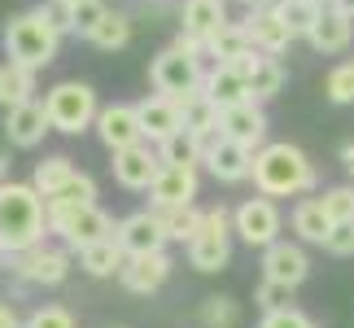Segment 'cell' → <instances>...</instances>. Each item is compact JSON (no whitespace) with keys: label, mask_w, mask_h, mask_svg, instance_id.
Instances as JSON below:
<instances>
[{"label":"cell","mask_w":354,"mask_h":328,"mask_svg":"<svg viewBox=\"0 0 354 328\" xmlns=\"http://www.w3.org/2000/svg\"><path fill=\"white\" fill-rule=\"evenodd\" d=\"M319 201H324V210L333 215V224H354V184H337Z\"/></svg>","instance_id":"74e56055"},{"label":"cell","mask_w":354,"mask_h":328,"mask_svg":"<svg viewBox=\"0 0 354 328\" xmlns=\"http://www.w3.org/2000/svg\"><path fill=\"white\" fill-rule=\"evenodd\" d=\"M71 9H75V35H84V39H88L92 26L110 13V9H105V0H84V5H71Z\"/></svg>","instance_id":"60d3db41"},{"label":"cell","mask_w":354,"mask_h":328,"mask_svg":"<svg viewBox=\"0 0 354 328\" xmlns=\"http://www.w3.org/2000/svg\"><path fill=\"white\" fill-rule=\"evenodd\" d=\"M324 250H328V254H337V258H354V224H337Z\"/></svg>","instance_id":"ee69618b"},{"label":"cell","mask_w":354,"mask_h":328,"mask_svg":"<svg viewBox=\"0 0 354 328\" xmlns=\"http://www.w3.org/2000/svg\"><path fill=\"white\" fill-rule=\"evenodd\" d=\"M5 267H9V254H5V250H0V271H5Z\"/></svg>","instance_id":"f907efd6"},{"label":"cell","mask_w":354,"mask_h":328,"mask_svg":"<svg viewBox=\"0 0 354 328\" xmlns=\"http://www.w3.org/2000/svg\"><path fill=\"white\" fill-rule=\"evenodd\" d=\"M306 39H310V48H315V53H346L350 39H354V18H346V13L333 9V5H324Z\"/></svg>","instance_id":"44dd1931"},{"label":"cell","mask_w":354,"mask_h":328,"mask_svg":"<svg viewBox=\"0 0 354 328\" xmlns=\"http://www.w3.org/2000/svg\"><path fill=\"white\" fill-rule=\"evenodd\" d=\"M232 210L227 206H214L206 210V224L193 241H188V263L197 271H223L232 263Z\"/></svg>","instance_id":"8992f818"},{"label":"cell","mask_w":354,"mask_h":328,"mask_svg":"<svg viewBox=\"0 0 354 328\" xmlns=\"http://www.w3.org/2000/svg\"><path fill=\"white\" fill-rule=\"evenodd\" d=\"M9 167H13V158H9V145H0V184L9 180Z\"/></svg>","instance_id":"7dc6e473"},{"label":"cell","mask_w":354,"mask_h":328,"mask_svg":"<svg viewBox=\"0 0 354 328\" xmlns=\"http://www.w3.org/2000/svg\"><path fill=\"white\" fill-rule=\"evenodd\" d=\"M44 9V18L57 26V35H75V9L66 5V0H48V5H39Z\"/></svg>","instance_id":"7bdbcfd3"},{"label":"cell","mask_w":354,"mask_h":328,"mask_svg":"<svg viewBox=\"0 0 354 328\" xmlns=\"http://www.w3.org/2000/svg\"><path fill=\"white\" fill-rule=\"evenodd\" d=\"M201 324H206V328H236V324H241L236 298H227V293L206 298V302H201Z\"/></svg>","instance_id":"836d02e7"},{"label":"cell","mask_w":354,"mask_h":328,"mask_svg":"<svg viewBox=\"0 0 354 328\" xmlns=\"http://www.w3.org/2000/svg\"><path fill=\"white\" fill-rule=\"evenodd\" d=\"M0 328H22V320H18V311H13L9 302H0Z\"/></svg>","instance_id":"bcb514c9"},{"label":"cell","mask_w":354,"mask_h":328,"mask_svg":"<svg viewBox=\"0 0 354 328\" xmlns=\"http://www.w3.org/2000/svg\"><path fill=\"white\" fill-rule=\"evenodd\" d=\"M57 44H62V35H57V26L44 18L39 5L26 9V13H13L9 26H5V53L13 62L31 66V71H44V66L57 57Z\"/></svg>","instance_id":"3957f363"},{"label":"cell","mask_w":354,"mask_h":328,"mask_svg":"<svg viewBox=\"0 0 354 328\" xmlns=\"http://www.w3.org/2000/svg\"><path fill=\"white\" fill-rule=\"evenodd\" d=\"M22 101H35V71L9 57L5 66H0V105L13 109Z\"/></svg>","instance_id":"484cf974"},{"label":"cell","mask_w":354,"mask_h":328,"mask_svg":"<svg viewBox=\"0 0 354 328\" xmlns=\"http://www.w3.org/2000/svg\"><path fill=\"white\" fill-rule=\"evenodd\" d=\"M342 162H346V167H350V171H354V140H350V145H346V149H342Z\"/></svg>","instance_id":"681fc988"},{"label":"cell","mask_w":354,"mask_h":328,"mask_svg":"<svg viewBox=\"0 0 354 328\" xmlns=\"http://www.w3.org/2000/svg\"><path fill=\"white\" fill-rule=\"evenodd\" d=\"M75 171H79V167H75V162L66 158V154H48V158H39V162H35V171H31V184H35L44 197H57L62 188L75 180Z\"/></svg>","instance_id":"4316f807"},{"label":"cell","mask_w":354,"mask_h":328,"mask_svg":"<svg viewBox=\"0 0 354 328\" xmlns=\"http://www.w3.org/2000/svg\"><path fill=\"white\" fill-rule=\"evenodd\" d=\"M232 228H236V237L250 245V250H267V245H276L280 241V210H276V201L271 197H250V201H241V206L232 210Z\"/></svg>","instance_id":"9c48e42d"},{"label":"cell","mask_w":354,"mask_h":328,"mask_svg":"<svg viewBox=\"0 0 354 328\" xmlns=\"http://www.w3.org/2000/svg\"><path fill=\"white\" fill-rule=\"evenodd\" d=\"M201 88L210 92L214 101H219V109H227V105H241V101H250V88H245V79L232 71L227 62H219L214 71L201 79Z\"/></svg>","instance_id":"83f0119b"},{"label":"cell","mask_w":354,"mask_h":328,"mask_svg":"<svg viewBox=\"0 0 354 328\" xmlns=\"http://www.w3.org/2000/svg\"><path fill=\"white\" fill-rule=\"evenodd\" d=\"M258 328H315V324H310L302 311H293V307H276V311H263Z\"/></svg>","instance_id":"ab89813d"},{"label":"cell","mask_w":354,"mask_h":328,"mask_svg":"<svg viewBox=\"0 0 354 328\" xmlns=\"http://www.w3.org/2000/svg\"><path fill=\"white\" fill-rule=\"evenodd\" d=\"M114 237L127 254H149V250H162V245H167V228H162L158 210H136L127 219H118Z\"/></svg>","instance_id":"ac0fdd59"},{"label":"cell","mask_w":354,"mask_h":328,"mask_svg":"<svg viewBox=\"0 0 354 328\" xmlns=\"http://www.w3.org/2000/svg\"><path fill=\"white\" fill-rule=\"evenodd\" d=\"M263 276L276 280V284H289V289H297L306 276H310V258L297 241H276L263 250Z\"/></svg>","instance_id":"2e32d148"},{"label":"cell","mask_w":354,"mask_h":328,"mask_svg":"<svg viewBox=\"0 0 354 328\" xmlns=\"http://www.w3.org/2000/svg\"><path fill=\"white\" fill-rule=\"evenodd\" d=\"M206 171L214 175L219 184H241L254 175V149H245L236 140H227V136H219L210 149H206Z\"/></svg>","instance_id":"d6986e66"},{"label":"cell","mask_w":354,"mask_h":328,"mask_svg":"<svg viewBox=\"0 0 354 328\" xmlns=\"http://www.w3.org/2000/svg\"><path fill=\"white\" fill-rule=\"evenodd\" d=\"M280 13H284V22L293 26V35L306 39L315 18H319V5H310V0H280Z\"/></svg>","instance_id":"e575fe53"},{"label":"cell","mask_w":354,"mask_h":328,"mask_svg":"<svg viewBox=\"0 0 354 328\" xmlns=\"http://www.w3.org/2000/svg\"><path fill=\"white\" fill-rule=\"evenodd\" d=\"M9 271L22 284H62L66 271H71V254L57 250V245H48V241H39L31 250L9 254Z\"/></svg>","instance_id":"ba28073f"},{"label":"cell","mask_w":354,"mask_h":328,"mask_svg":"<svg viewBox=\"0 0 354 328\" xmlns=\"http://www.w3.org/2000/svg\"><path fill=\"white\" fill-rule=\"evenodd\" d=\"M114 219L105 215L97 201L92 206H62V201H48V232H57L66 250H88V245H97L105 237H114Z\"/></svg>","instance_id":"277c9868"},{"label":"cell","mask_w":354,"mask_h":328,"mask_svg":"<svg viewBox=\"0 0 354 328\" xmlns=\"http://www.w3.org/2000/svg\"><path fill=\"white\" fill-rule=\"evenodd\" d=\"M245 48H254L250 26H245V22H232V18H227L219 31L210 35V57H219V62H232L236 53H245Z\"/></svg>","instance_id":"1f68e13d"},{"label":"cell","mask_w":354,"mask_h":328,"mask_svg":"<svg viewBox=\"0 0 354 328\" xmlns=\"http://www.w3.org/2000/svg\"><path fill=\"white\" fill-rule=\"evenodd\" d=\"M110 171H114V180L127 188V193H149L153 180H158V171H162V154H158V145L149 149V140H140L131 149H118Z\"/></svg>","instance_id":"30bf717a"},{"label":"cell","mask_w":354,"mask_h":328,"mask_svg":"<svg viewBox=\"0 0 354 328\" xmlns=\"http://www.w3.org/2000/svg\"><path fill=\"white\" fill-rule=\"evenodd\" d=\"M197 167H180V162H162L153 188H149V201L153 210H167V206H193L197 197Z\"/></svg>","instance_id":"4fadbf2b"},{"label":"cell","mask_w":354,"mask_h":328,"mask_svg":"<svg viewBox=\"0 0 354 328\" xmlns=\"http://www.w3.org/2000/svg\"><path fill=\"white\" fill-rule=\"evenodd\" d=\"M158 215H162V228H167V241H184V245L206 224V210H197V206H167Z\"/></svg>","instance_id":"4dcf8cb0"},{"label":"cell","mask_w":354,"mask_h":328,"mask_svg":"<svg viewBox=\"0 0 354 328\" xmlns=\"http://www.w3.org/2000/svg\"><path fill=\"white\" fill-rule=\"evenodd\" d=\"M171 276V254L167 250H149V254H131L127 267L118 271L127 293H158Z\"/></svg>","instance_id":"e0dca14e"},{"label":"cell","mask_w":354,"mask_h":328,"mask_svg":"<svg viewBox=\"0 0 354 328\" xmlns=\"http://www.w3.org/2000/svg\"><path fill=\"white\" fill-rule=\"evenodd\" d=\"M175 101H180V109H184V127H188V131H197V136H219L223 109H219V101H214L206 88L188 92V97H175Z\"/></svg>","instance_id":"603a6c76"},{"label":"cell","mask_w":354,"mask_h":328,"mask_svg":"<svg viewBox=\"0 0 354 328\" xmlns=\"http://www.w3.org/2000/svg\"><path fill=\"white\" fill-rule=\"evenodd\" d=\"M310 5H319V9H324V5H333V0H310Z\"/></svg>","instance_id":"816d5d0a"},{"label":"cell","mask_w":354,"mask_h":328,"mask_svg":"<svg viewBox=\"0 0 354 328\" xmlns=\"http://www.w3.org/2000/svg\"><path fill=\"white\" fill-rule=\"evenodd\" d=\"M48 131H53V118H48L44 101H22V105L5 109V136L13 149H35Z\"/></svg>","instance_id":"9a60e30c"},{"label":"cell","mask_w":354,"mask_h":328,"mask_svg":"<svg viewBox=\"0 0 354 328\" xmlns=\"http://www.w3.org/2000/svg\"><path fill=\"white\" fill-rule=\"evenodd\" d=\"M97 140L110 149V154H118V149H131V145H140L145 140V127H140V109L136 105H101V114H97Z\"/></svg>","instance_id":"7c38bea8"},{"label":"cell","mask_w":354,"mask_h":328,"mask_svg":"<svg viewBox=\"0 0 354 328\" xmlns=\"http://www.w3.org/2000/svg\"><path fill=\"white\" fill-rule=\"evenodd\" d=\"M245 88H250V101H271V97H280V88H284V66L280 57H263V66L245 79Z\"/></svg>","instance_id":"d6a6232c"},{"label":"cell","mask_w":354,"mask_h":328,"mask_svg":"<svg viewBox=\"0 0 354 328\" xmlns=\"http://www.w3.org/2000/svg\"><path fill=\"white\" fill-rule=\"evenodd\" d=\"M140 127H145V140L149 145H162V140H171L175 131H184V109H180V101L175 97H145L140 105Z\"/></svg>","instance_id":"ffe728a7"},{"label":"cell","mask_w":354,"mask_h":328,"mask_svg":"<svg viewBox=\"0 0 354 328\" xmlns=\"http://www.w3.org/2000/svg\"><path fill=\"white\" fill-rule=\"evenodd\" d=\"M48 237V197L35 184H0V250L18 254Z\"/></svg>","instance_id":"6da1fadb"},{"label":"cell","mask_w":354,"mask_h":328,"mask_svg":"<svg viewBox=\"0 0 354 328\" xmlns=\"http://www.w3.org/2000/svg\"><path fill=\"white\" fill-rule=\"evenodd\" d=\"M158 154H162V162H180V167H197L201 158H206V140H201L197 131H175L171 140H162L158 145Z\"/></svg>","instance_id":"f546056e"},{"label":"cell","mask_w":354,"mask_h":328,"mask_svg":"<svg viewBox=\"0 0 354 328\" xmlns=\"http://www.w3.org/2000/svg\"><path fill=\"white\" fill-rule=\"evenodd\" d=\"M227 22V5L223 0H184V18H180V31L188 35H201L210 39L219 26Z\"/></svg>","instance_id":"d4e9b609"},{"label":"cell","mask_w":354,"mask_h":328,"mask_svg":"<svg viewBox=\"0 0 354 328\" xmlns=\"http://www.w3.org/2000/svg\"><path fill=\"white\" fill-rule=\"evenodd\" d=\"M289 293H293L289 284H276V280H267V276H263V284L254 289V302L263 307V311H276V307L289 302Z\"/></svg>","instance_id":"b9f144b4"},{"label":"cell","mask_w":354,"mask_h":328,"mask_svg":"<svg viewBox=\"0 0 354 328\" xmlns=\"http://www.w3.org/2000/svg\"><path fill=\"white\" fill-rule=\"evenodd\" d=\"M149 79H153V88L162 92V97H188V92L201 88V57H193V53H184L180 44L162 48L153 66H149Z\"/></svg>","instance_id":"52a82bcc"},{"label":"cell","mask_w":354,"mask_h":328,"mask_svg":"<svg viewBox=\"0 0 354 328\" xmlns=\"http://www.w3.org/2000/svg\"><path fill=\"white\" fill-rule=\"evenodd\" d=\"M250 180H254V188L263 197H297V193H315L319 175H315L310 158L297 145L276 140V145H263L254 154V175Z\"/></svg>","instance_id":"7a4b0ae2"},{"label":"cell","mask_w":354,"mask_h":328,"mask_svg":"<svg viewBox=\"0 0 354 328\" xmlns=\"http://www.w3.org/2000/svg\"><path fill=\"white\" fill-rule=\"evenodd\" d=\"M333 9H342L346 18H354V0H333Z\"/></svg>","instance_id":"c3c4849f"},{"label":"cell","mask_w":354,"mask_h":328,"mask_svg":"<svg viewBox=\"0 0 354 328\" xmlns=\"http://www.w3.org/2000/svg\"><path fill=\"white\" fill-rule=\"evenodd\" d=\"M236 5H258V0H236Z\"/></svg>","instance_id":"f5cc1de1"},{"label":"cell","mask_w":354,"mask_h":328,"mask_svg":"<svg viewBox=\"0 0 354 328\" xmlns=\"http://www.w3.org/2000/svg\"><path fill=\"white\" fill-rule=\"evenodd\" d=\"M219 131L227 140H236L245 149H263L267 145V114H263V101H241V105H227L223 118H219Z\"/></svg>","instance_id":"5bb4252c"},{"label":"cell","mask_w":354,"mask_h":328,"mask_svg":"<svg viewBox=\"0 0 354 328\" xmlns=\"http://www.w3.org/2000/svg\"><path fill=\"white\" fill-rule=\"evenodd\" d=\"M66 5H84V0H66Z\"/></svg>","instance_id":"db71d44e"},{"label":"cell","mask_w":354,"mask_h":328,"mask_svg":"<svg viewBox=\"0 0 354 328\" xmlns=\"http://www.w3.org/2000/svg\"><path fill=\"white\" fill-rule=\"evenodd\" d=\"M333 105H354V62H342L328 71V84H324Z\"/></svg>","instance_id":"d590c367"},{"label":"cell","mask_w":354,"mask_h":328,"mask_svg":"<svg viewBox=\"0 0 354 328\" xmlns=\"http://www.w3.org/2000/svg\"><path fill=\"white\" fill-rule=\"evenodd\" d=\"M127 250L118 245V237H105V241H97V245H88V250H79V267L88 271V276H97V280H105V276H118L122 267H127Z\"/></svg>","instance_id":"cb8c5ba5"},{"label":"cell","mask_w":354,"mask_h":328,"mask_svg":"<svg viewBox=\"0 0 354 328\" xmlns=\"http://www.w3.org/2000/svg\"><path fill=\"white\" fill-rule=\"evenodd\" d=\"M245 26H250L254 48L271 53V57H280V53L297 39V35H293V26L284 22V13H280V0H267V5H250V18H245Z\"/></svg>","instance_id":"8fae6325"},{"label":"cell","mask_w":354,"mask_h":328,"mask_svg":"<svg viewBox=\"0 0 354 328\" xmlns=\"http://www.w3.org/2000/svg\"><path fill=\"white\" fill-rule=\"evenodd\" d=\"M48 201H62V206H92V201H97V180H92L88 171H75V180Z\"/></svg>","instance_id":"8d00e7d4"},{"label":"cell","mask_w":354,"mask_h":328,"mask_svg":"<svg viewBox=\"0 0 354 328\" xmlns=\"http://www.w3.org/2000/svg\"><path fill=\"white\" fill-rule=\"evenodd\" d=\"M44 105H48L53 131H62V136H79V131L97 127V114H101L97 92H92L88 84H75V79H66V84L48 88V92H44Z\"/></svg>","instance_id":"5b68a950"},{"label":"cell","mask_w":354,"mask_h":328,"mask_svg":"<svg viewBox=\"0 0 354 328\" xmlns=\"http://www.w3.org/2000/svg\"><path fill=\"white\" fill-rule=\"evenodd\" d=\"M127 39H131V18H127V13H118V9H110V13H105V18L88 31V44H97V48H105V53L127 48Z\"/></svg>","instance_id":"f1b7e54d"},{"label":"cell","mask_w":354,"mask_h":328,"mask_svg":"<svg viewBox=\"0 0 354 328\" xmlns=\"http://www.w3.org/2000/svg\"><path fill=\"white\" fill-rule=\"evenodd\" d=\"M333 215L324 210V201L319 197H302L293 206V232H297V241L302 245H328L333 237Z\"/></svg>","instance_id":"7402d4cb"},{"label":"cell","mask_w":354,"mask_h":328,"mask_svg":"<svg viewBox=\"0 0 354 328\" xmlns=\"http://www.w3.org/2000/svg\"><path fill=\"white\" fill-rule=\"evenodd\" d=\"M263 57H267L263 48H245V53H236V57L227 62V66H232V71H236L241 79H250V75L258 71V66H263Z\"/></svg>","instance_id":"f6af8a7d"},{"label":"cell","mask_w":354,"mask_h":328,"mask_svg":"<svg viewBox=\"0 0 354 328\" xmlns=\"http://www.w3.org/2000/svg\"><path fill=\"white\" fill-rule=\"evenodd\" d=\"M22 328H75V316L66 307H39V311H31V320Z\"/></svg>","instance_id":"f35d334b"}]
</instances>
